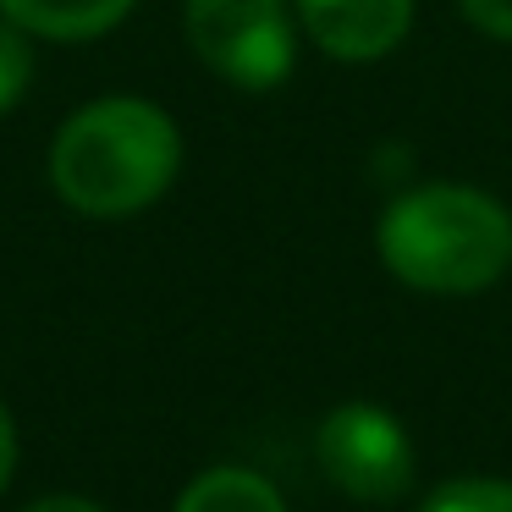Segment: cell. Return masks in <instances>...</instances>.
<instances>
[{
    "label": "cell",
    "mask_w": 512,
    "mask_h": 512,
    "mask_svg": "<svg viewBox=\"0 0 512 512\" xmlns=\"http://www.w3.org/2000/svg\"><path fill=\"white\" fill-rule=\"evenodd\" d=\"M380 265L430 298H474L512 270V210L474 182H413L380 210Z\"/></svg>",
    "instance_id": "1"
},
{
    "label": "cell",
    "mask_w": 512,
    "mask_h": 512,
    "mask_svg": "<svg viewBox=\"0 0 512 512\" xmlns=\"http://www.w3.org/2000/svg\"><path fill=\"white\" fill-rule=\"evenodd\" d=\"M182 133L155 100L111 94L72 116L50 144V182L78 215L122 221L177 182Z\"/></svg>",
    "instance_id": "2"
},
{
    "label": "cell",
    "mask_w": 512,
    "mask_h": 512,
    "mask_svg": "<svg viewBox=\"0 0 512 512\" xmlns=\"http://www.w3.org/2000/svg\"><path fill=\"white\" fill-rule=\"evenodd\" d=\"M188 45L232 89H276L298 61V12L292 0H188Z\"/></svg>",
    "instance_id": "3"
},
{
    "label": "cell",
    "mask_w": 512,
    "mask_h": 512,
    "mask_svg": "<svg viewBox=\"0 0 512 512\" xmlns=\"http://www.w3.org/2000/svg\"><path fill=\"white\" fill-rule=\"evenodd\" d=\"M314 457H320L325 479L364 507H391L419 485V457H413L408 430L380 402L331 408L314 430Z\"/></svg>",
    "instance_id": "4"
},
{
    "label": "cell",
    "mask_w": 512,
    "mask_h": 512,
    "mask_svg": "<svg viewBox=\"0 0 512 512\" xmlns=\"http://www.w3.org/2000/svg\"><path fill=\"white\" fill-rule=\"evenodd\" d=\"M292 12L303 34L347 67L391 56L413 28V0H292Z\"/></svg>",
    "instance_id": "5"
},
{
    "label": "cell",
    "mask_w": 512,
    "mask_h": 512,
    "mask_svg": "<svg viewBox=\"0 0 512 512\" xmlns=\"http://www.w3.org/2000/svg\"><path fill=\"white\" fill-rule=\"evenodd\" d=\"M127 12H133V0H0V17H12L17 28L39 39H67V45L111 34Z\"/></svg>",
    "instance_id": "6"
},
{
    "label": "cell",
    "mask_w": 512,
    "mask_h": 512,
    "mask_svg": "<svg viewBox=\"0 0 512 512\" xmlns=\"http://www.w3.org/2000/svg\"><path fill=\"white\" fill-rule=\"evenodd\" d=\"M171 512H287V501H281V490L265 474L221 463V468L193 474Z\"/></svg>",
    "instance_id": "7"
},
{
    "label": "cell",
    "mask_w": 512,
    "mask_h": 512,
    "mask_svg": "<svg viewBox=\"0 0 512 512\" xmlns=\"http://www.w3.org/2000/svg\"><path fill=\"white\" fill-rule=\"evenodd\" d=\"M419 512H512V479H496V474L441 479L419 501Z\"/></svg>",
    "instance_id": "8"
},
{
    "label": "cell",
    "mask_w": 512,
    "mask_h": 512,
    "mask_svg": "<svg viewBox=\"0 0 512 512\" xmlns=\"http://www.w3.org/2000/svg\"><path fill=\"white\" fill-rule=\"evenodd\" d=\"M34 83V45H28V28H17L12 17H0V116L17 111V100Z\"/></svg>",
    "instance_id": "9"
},
{
    "label": "cell",
    "mask_w": 512,
    "mask_h": 512,
    "mask_svg": "<svg viewBox=\"0 0 512 512\" xmlns=\"http://www.w3.org/2000/svg\"><path fill=\"white\" fill-rule=\"evenodd\" d=\"M457 6H463V17L479 28V34L507 39L512 45V0H457Z\"/></svg>",
    "instance_id": "10"
},
{
    "label": "cell",
    "mask_w": 512,
    "mask_h": 512,
    "mask_svg": "<svg viewBox=\"0 0 512 512\" xmlns=\"http://www.w3.org/2000/svg\"><path fill=\"white\" fill-rule=\"evenodd\" d=\"M12 468H17V424L6 413V402H0V490L12 485Z\"/></svg>",
    "instance_id": "11"
},
{
    "label": "cell",
    "mask_w": 512,
    "mask_h": 512,
    "mask_svg": "<svg viewBox=\"0 0 512 512\" xmlns=\"http://www.w3.org/2000/svg\"><path fill=\"white\" fill-rule=\"evenodd\" d=\"M28 512H105V507H94L83 496H50V501H34Z\"/></svg>",
    "instance_id": "12"
}]
</instances>
